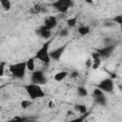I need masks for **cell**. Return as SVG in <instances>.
<instances>
[{
	"label": "cell",
	"mask_w": 122,
	"mask_h": 122,
	"mask_svg": "<svg viewBox=\"0 0 122 122\" xmlns=\"http://www.w3.org/2000/svg\"><path fill=\"white\" fill-rule=\"evenodd\" d=\"M92 59H91V58L87 59V61H86V67L92 68Z\"/></svg>",
	"instance_id": "cell-28"
},
{
	"label": "cell",
	"mask_w": 122,
	"mask_h": 122,
	"mask_svg": "<svg viewBox=\"0 0 122 122\" xmlns=\"http://www.w3.org/2000/svg\"><path fill=\"white\" fill-rule=\"evenodd\" d=\"M74 110L77 111L80 114L86 113V112H88L86 105H83V104H76V105H74Z\"/></svg>",
	"instance_id": "cell-17"
},
{
	"label": "cell",
	"mask_w": 122,
	"mask_h": 122,
	"mask_svg": "<svg viewBox=\"0 0 122 122\" xmlns=\"http://www.w3.org/2000/svg\"><path fill=\"white\" fill-rule=\"evenodd\" d=\"M112 20L113 21L114 24H117V25H119V26H122V14L115 15Z\"/></svg>",
	"instance_id": "cell-21"
},
{
	"label": "cell",
	"mask_w": 122,
	"mask_h": 122,
	"mask_svg": "<svg viewBox=\"0 0 122 122\" xmlns=\"http://www.w3.org/2000/svg\"><path fill=\"white\" fill-rule=\"evenodd\" d=\"M78 76H79V73H78V71H73L72 72L70 73V77L72 78V79H73V78H77Z\"/></svg>",
	"instance_id": "cell-26"
},
{
	"label": "cell",
	"mask_w": 122,
	"mask_h": 122,
	"mask_svg": "<svg viewBox=\"0 0 122 122\" xmlns=\"http://www.w3.org/2000/svg\"><path fill=\"white\" fill-rule=\"evenodd\" d=\"M88 90L85 88V87H83V86H79L78 88H77V94L79 95V96H81V97H86L87 95H88Z\"/></svg>",
	"instance_id": "cell-18"
},
{
	"label": "cell",
	"mask_w": 122,
	"mask_h": 122,
	"mask_svg": "<svg viewBox=\"0 0 122 122\" xmlns=\"http://www.w3.org/2000/svg\"><path fill=\"white\" fill-rule=\"evenodd\" d=\"M5 66H6V62L2 61L0 63V76L4 75V71H5Z\"/></svg>",
	"instance_id": "cell-24"
},
{
	"label": "cell",
	"mask_w": 122,
	"mask_h": 122,
	"mask_svg": "<svg viewBox=\"0 0 122 122\" xmlns=\"http://www.w3.org/2000/svg\"><path fill=\"white\" fill-rule=\"evenodd\" d=\"M51 41H52V39L47 40V41L42 45V47L36 51V53H35V55H34L35 59L41 61L42 63H44V64H46V65L50 64V63H51V56H50V51H49L50 45H51Z\"/></svg>",
	"instance_id": "cell-2"
},
{
	"label": "cell",
	"mask_w": 122,
	"mask_h": 122,
	"mask_svg": "<svg viewBox=\"0 0 122 122\" xmlns=\"http://www.w3.org/2000/svg\"><path fill=\"white\" fill-rule=\"evenodd\" d=\"M84 1L88 4H93V0H84Z\"/></svg>",
	"instance_id": "cell-31"
},
{
	"label": "cell",
	"mask_w": 122,
	"mask_h": 122,
	"mask_svg": "<svg viewBox=\"0 0 122 122\" xmlns=\"http://www.w3.org/2000/svg\"><path fill=\"white\" fill-rule=\"evenodd\" d=\"M30 82L31 83H35L38 85H44L47 82V78L45 76V73L42 70H37L32 71L31 75H30Z\"/></svg>",
	"instance_id": "cell-6"
},
{
	"label": "cell",
	"mask_w": 122,
	"mask_h": 122,
	"mask_svg": "<svg viewBox=\"0 0 122 122\" xmlns=\"http://www.w3.org/2000/svg\"><path fill=\"white\" fill-rule=\"evenodd\" d=\"M104 94V92L102 91V90H100L99 88H95L94 90H93V92H92V96L94 97V96H99V95H103Z\"/></svg>",
	"instance_id": "cell-22"
},
{
	"label": "cell",
	"mask_w": 122,
	"mask_h": 122,
	"mask_svg": "<svg viewBox=\"0 0 122 122\" xmlns=\"http://www.w3.org/2000/svg\"><path fill=\"white\" fill-rule=\"evenodd\" d=\"M9 70L13 77L21 79L25 76L26 71H27V62H19L15 64H11L9 66Z\"/></svg>",
	"instance_id": "cell-3"
},
{
	"label": "cell",
	"mask_w": 122,
	"mask_h": 122,
	"mask_svg": "<svg viewBox=\"0 0 122 122\" xmlns=\"http://www.w3.org/2000/svg\"><path fill=\"white\" fill-rule=\"evenodd\" d=\"M72 4V0H55L51 6L60 13H66Z\"/></svg>",
	"instance_id": "cell-4"
},
{
	"label": "cell",
	"mask_w": 122,
	"mask_h": 122,
	"mask_svg": "<svg viewBox=\"0 0 122 122\" xmlns=\"http://www.w3.org/2000/svg\"><path fill=\"white\" fill-rule=\"evenodd\" d=\"M30 12L31 14H38V13H46L47 8L41 4H35L32 8L30 9Z\"/></svg>",
	"instance_id": "cell-11"
},
{
	"label": "cell",
	"mask_w": 122,
	"mask_h": 122,
	"mask_svg": "<svg viewBox=\"0 0 122 122\" xmlns=\"http://www.w3.org/2000/svg\"><path fill=\"white\" fill-rule=\"evenodd\" d=\"M78 32L81 36H85V35H87L91 32V29H90L89 26L84 25V26H81V27L78 28Z\"/></svg>",
	"instance_id": "cell-15"
},
{
	"label": "cell",
	"mask_w": 122,
	"mask_h": 122,
	"mask_svg": "<svg viewBox=\"0 0 122 122\" xmlns=\"http://www.w3.org/2000/svg\"><path fill=\"white\" fill-rule=\"evenodd\" d=\"M68 75H69V72L67 71H59V72H57V73L54 74L53 79L55 81H57V82H60L62 80H64Z\"/></svg>",
	"instance_id": "cell-12"
},
{
	"label": "cell",
	"mask_w": 122,
	"mask_h": 122,
	"mask_svg": "<svg viewBox=\"0 0 122 122\" xmlns=\"http://www.w3.org/2000/svg\"><path fill=\"white\" fill-rule=\"evenodd\" d=\"M59 35H60L61 37H66V36H68V35H69V30H68V29H63V30H61L59 31Z\"/></svg>",
	"instance_id": "cell-23"
},
{
	"label": "cell",
	"mask_w": 122,
	"mask_h": 122,
	"mask_svg": "<svg viewBox=\"0 0 122 122\" xmlns=\"http://www.w3.org/2000/svg\"><path fill=\"white\" fill-rule=\"evenodd\" d=\"M99 64H96V63H92V70H96V69H98L99 68Z\"/></svg>",
	"instance_id": "cell-29"
},
{
	"label": "cell",
	"mask_w": 122,
	"mask_h": 122,
	"mask_svg": "<svg viewBox=\"0 0 122 122\" xmlns=\"http://www.w3.org/2000/svg\"><path fill=\"white\" fill-rule=\"evenodd\" d=\"M23 89L25 90V92H27V94L29 95L30 100H35V99L43 98L46 96V93L43 91V89L41 88V85L30 82V84L23 85Z\"/></svg>",
	"instance_id": "cell-1"
},
{
	"label": "cell",
	"mask_w": 122,
	"mask_h": 122,
	"mask_svg": "<svg viewBox=\"0 0 122 122\" xmlns=\"http://www.w3.org/2000/svg\"><path fill=\"white\" fill-rule=\"evenodd\" d=\"M46 27H48L49 29L52 30L53 28H55L57 26V17L53 16V15H50L48 16L45 20H44V24Z\"/></svg>",
	"instance_id": "cell-10"
},
{
	"label": "cell",
	"mask_w": 122,
	"mask_h": 122,
	"mask_svg": "<svg viewBox=\"0 0 122 122\" xmlns=\"http://www.w3.org/2000/svg\"><path fill=\"white\" fill-rule=\"evenodd\" d=\"M36 33L41 37V38H44L46 40H48L51 35V30L49 29L48 27H46L45 25H42L39 29L36 30Z\"/></svg>",
	"instance_id": "cell-9"
},
{
	"label": "cell",
	"mask_w": 122,
	"mask_h": 122,
	"mask_svg": "<svg viewBox=\"0 0 122 122\" xmlns=\"http://www.w3.org/2000/svg\"><path fill=\"white\" fill-rule=\"evenodd\" d=\"M114 49H115V46L113 44H109V45H105L103 48L98 49L97 52L100 54L101 58H108L112 55Z\"/></svg>",
	"instance_id": "cell-7"
},
{
	"label": "cell",
	"mask_w": 122,
	"mask_h": 122,
	"mask_svg": "<svg viewBox=\"0 0 122 122\" xmlns=\"http://www.w3.org/2000/svg\"><path fill=\"white\" fill-rule=\"evenodd\" d=\"M48 106H49V108H51H51H53V107H54V102H53L52 100H50V101H49Z\"/></svg>",
	"instance_id": "cell-30"
},
{
	"label": "cell",
	"mask_w": 122,
	"mask_h": 122,
	"mask_svg": "<svg viewBox=\"0 0 122 122\" xmlns=\"http://www.w3.org/2000/svg\"><path fill=\"white\" fill-rule=\"evenodd\" d=\"M77 15H75V16H73V17H70V18H68L67 19V26L69 27V28H74L75 26H76V23H77Z\"/></svg>",
	"instance_id": "cell-16"
},
{
	"label": "cell",
	"mask_w": 122,
	"mask_h": 122,
	"mask_svg": "<svg viewBox=\"0 0 122 122\" xmlns=\"http://www.w3.org/2000/svg\"><path fill=\"white\" fill-rule=\"evenodd\" d=\"M94 102L97 104V105H100V106H105L107 104V99H106V96L105 94L103 95H99V96H94Z\"/></svg>",
	"instance_id": "cell-14"
},
{
	"label": "cell",
	"mask_w": 122,
	"mask_h": 122,
	"mask_svg": "<svg viewBox=\"0 0 122 122\" xmlns=\"http://www.w3.org/2000/svg\"><path fill=\"white\" fill-rule=\"evenodd\" d=\"M113 25H114V23H113L112 20V21H106V22L104 23V26L107 27V28H108V27H112Z\"/></svg>",
	"instance_id": "cell-27"
},
{
	"label": "cell",
	"mask_w": 122,
	"mask_h": 122,
	"mask_svg": "<svg viewBox=\"0 0 122 122\" xmlns=\"http://www.w3.org/2000/svg\"><path fill=\"white\" fill-rule=\"evenodd\" d=\"M66 48H67V44H64V45H62V46H60V47L51 51H50V56H51V60H55V61L59 60L61 58V56L63 55Z\"/></svg>",
	"instance_id": "cell-8"
},
{
	"label": "cell",
	"mask_w": 122,
	"mask_h": 122,
	"mask_svg": "<svg viewBox=\"0 0 122 122\" xmlns=\"http://www.w3.org/2000/svg\"><path fill=\"white\" fill-rule=\"evenodd\" d=\"M0 3H1V6L3 8L4 10H10V8H11V4H10V0H0Z\"/></svg>",
	"instance_id": "cell-19"
},
{
	"label": "cell",
	"mask_w": 122,
	"mask_h": 122,
	"mask_svg": "<svg viewBox=\"0 0 122 122\" xmlns=\"http://www.w3.org/2000/svg\"><path fill=\"white\" fill-rule=\"evenodd\" d=\"M97 88H99L100 90H102L104 92H108V93H112L114 90V83L113 80L112 78H105L103 80H101L97 85Z\"/></svg>",
	"instance_id": "cell-5"
},
{
	"label": "cell",
	"mask_w": 122,
	"mask_h": 122,
	"mask_svg": "<svg viewBox=\"0 0 122 122\" xmlns=\"http://www.w3.org/2000/svg\"><path fill=\"white\" fill-rule=\"evenodd\" d=\"M20 106H21V108L23 110H26V109H28V108H30L31 106V101L30 100H28V99H25V100H23L20 103Z\"/></svg>",
	"instance_id": "cell-20"
},
{
	"label": "cell",
	"mask_w": 122,
	"mask_h": 122,
	"mask_svg": "<svg viewBox=\"0 0 122 122\" xmlns=\"http://www.w3.org/2000/svg\"><path fill=\"white\" fill-rule=\"evenodd\" d=\"M35 57H30V58H29L28 59V61H26L27 62V70L28 71H34L35 70Z\"/></svg>",
	"instance_id": "cell-13"
},
{
	"label": "cell",
	"mask_w": 122,
	"mask_h": 122,
	"mask_svg": "<svg viewBox=\"0 0 122 122\" xmlns=\"http://www.w3.org/2000/svg\"><path fill=\"white\" fill-rule=\"evenodd\" d=\"M92 60L101 59V56H100V54L97 52V51H93V52H92Z\"/></svg>",
	"instance_id": "cell-25"
}]
</instances>
